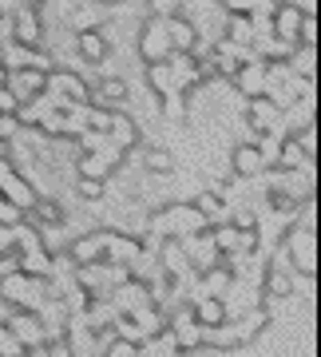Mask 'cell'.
<instances>
[{
    "mask_svg": "<svg viewBox=\"0 0 321 357\" xmlns=\"http://www.w3.org/2000/svg\"><path fill=\"white\" fill-rule=\"evenodd\" d=\"M4 88H8V96L16 100V107H20V103H32L48 91V72H44V68H16V72H8Z\"/></svg>",
    "mask_w": 321,
    "mask_h": 357,
    "instance_id": "obj_1",
    "label": "cell"
},
{
    "mask_svg": "<svg viewBox=\"0 0 321 357\" xmlns=\"http://www.w3.org/2000/svg\"><path fill=\"white\" fill-rule=\"evenodd\" d=\"M40 36H44V24H40L36 8H16L13 13V44H20V48H40Z\"/></svg>",
    "mask_w": 321,
    "mask_h": 357,
    "instance_id": "obj_2",
    "label": "cell"
},
{
    "mask_svg": "<svg viewBox=\"0 0 321 357\" xmlns=\"http://www.w3.org/2000/svg\"><path fill=\"white\" fill-rule=\"evenodd\" d=\"M171 52L175 48H171V36H167V20L159 16L151 28H143V56H147L151 64H163Z\"/></svg>",
    "mask_w": 321,
    "mask_h": 357,
    "instance_id": "obj_3",
    "label": "cell"
},
{
    "mask_svg": "<svg viewBox=\"0 0 321 357\" xmlns=\"http://www.w3.org/2000/svg\"><path fill=\"white\" fill-rule=\"evenodd\" d=\"M302 8L297 4H282V8H274V24H270V32L278 40H285V44H297V28H302Z\"/></svg>",
    "mask_w": 321,
    "mask_h": 357,
    "instance_id": "obj_4",
    "label": "cell"
},
{
    "mask_svg": "<svg viewBox=\"0 0 321 357\" xmlns=\"http://www.w3.org/2000/svg\"><path fill=\"white\" fill-rule=\"evenodd\" d=\"M0 199H4V203H13L16 211H28V206L36 203V195H32V187H28V183H20V178H13L8 175V171H4V167H0Z\"/></svg>",
    "mask_w": 321,
    "mask_h": 357,
    "instance_id": "obj_5",
    "label": "cell"
},
{
    "mask_svg": "<svg viewBox=\"0 0 321 357\" xmlns=\"http://www.w3.org/2000/svg\"><path fill=\"white\" fill-rule=\"evenodd\" d=\"M290 250H294V262L306 274H313V230L309 227H297L294 234H290Z\"/></svg>",
    "mask_w": 321,
    "mask_h": 357,
    "instance_id": "obj_6",
    "label": "cell"
},
{
    "mask_svg": "<svg viewBox=\"0 0 321 357\" xmlns=\"http://www.w3.org/2000/svg\"><path fill=\"white\" fill-rule=\"evenodd\" d=\"M167 36H171V48L175 52H191L194 44H198L194 24L187 20V16H167Z\"/></svg>",
    "mask_w": 321,
    "mask_h": 357,
    "instance_id": "obj_7",
    "label": "cell"
},
{
    "mask_svg": "<svg viewBox=\"0 0 321 357\" xmlns=\"http://www.w3.org/2000/svg\"><path fill=\"white\" fill-rule=\"evenodd\" d=\"M76 48H79V60H88V64H100L103 56H107V40L95 32V28H84L76 36Z\"/></svg>",
    "mask_w": 321,
    "mask_h": 357,
    "instance_id": "obj_8",
    "label": "cell"
},
{
    "mask_svg": "<svg viewBox=\"0 0 321 357\" xmlns=\"http://www.w3.org/2000/svg\"><path fill=\"white\" fill-rule=\"evenodd\" d=\"M234 84L254 100V96H266L270 91V84H266V68L262 64H250V68H238V76H234Z\"/></svg>",
    "mask_w": 321,
    "mask_h": 357,
    "instance_id": "obj_9",
    "label": "cell"
},
{
    "mask_svg": "<svg viewBox=\"0 0 321 357\" xmlns=\"http://www.w3.org/2000/svg\"><path fill=\"white\" fill-rule=\"evenodd\" d=\"M234 171L238 175H258V171H266V159L258 151V143H242V147H234Z\"/></svg>",
    "mask_w": 321,
    "mask_h": 357,
    "instance_id": "obj_10",
    "label": "cell"
},
{
    "mask_svg": "<svg viewBox=\"0 0 321 357\" xmlns=\"http://www.w3.org/2000/svg\"><path fill=\"white\" fill-rule=\"evenodd\" d=\"M107 131H111V139H116L119 151H127V147H135V139H139V131H135V123H131L123 112H111V119H107Z\"/></svg>",
    "mask_w": 321,
    "mask_h": 357,
    "instance_id": "obj_11",
    "label": "cell"
},
{
    "mask_svg": "<svg viewBox=\"0 0 321 357\" xmlns=\"http://www.w3.org/2000/svg\"><path fill=\"white\" fill-rule=\"evenodd\" d=\"M250 123H254V131H274V123H278V103H270L266 96H254V103H250Z\"/></svg>",
    "mask_w": 321,
    "mask_h": 357,
    "instance_id": "obj_12",
    "label": "cell"
},
{
    "mask_svg": "<svg viewBox=\"0 0 321 357\" xmlns=\"http://www.w3.org/2000/svg\"><path fill=\"white\" fill-rule=\"evenodd\" d=\"M8 326H13V337L20 345H36L40 342V318L36 314H16V318H8Z\"/></svg>",
    "mask_w": 321,
    "mask_h": 357,
    "instance_id": "obj_13",
    "label": "cell"
},
{
    "mask_svg": "<svg viewBox=\"0 0 321 357\" xmlns=\"http://www.w3.org/2000/svg\"><path fill=\"white\" fill-rule=\"evenodd\" d=\"M194 314H198V326H203V330H210V326H219V321L226 318V310H222V302L214 294H206L203 302L194 306Z\"/></svg>",
    "mask_w": 321,
    "mask_h": 357,
    "instance_id": "obj_14",
    "label": "cell"
},
{
    "mask_svg": "<svg viewBox=\"0 0 321 357\" xmlns=\"http://www.w3.org/2000/svg\"><path fill=\"white\" fill-rule=\"evenodd\" d=\"M151 88L159 91V96H182V91L175 88V72H171V64H167V60L151 68Z\"/></svg>",
    "mask_w": 321,
    "mask_h": 357,
    "instance_id": "obj_15",
    "label": "cell"
},
{
    "mask_svg": "<svg viewBox=\"0 0 321 357\" xmlns=\"http://www.w3.org/2000/svg\"><path fill=\"white\" fill-rule=\"evenodd\" d=\"M250 36H254V20L242 13L230 16V44H250Z\"/></svg>",
    "mask_w": 321,
    "mask_h": 357,
    "instance_id": "obj_16",
    "label": "cell"
},
{
    "mask_svg": "<svg viewBox=\"0 0 321 357\" xmlns=\"http://www.w3.org/2000/svg\"><path fill=\"white\" fill-rule=\"evenodd\" d=\"M278 159H282L285 171L306 167V151H302V143H297V139H285V147H278Z\"/></svg>",
    "mask_w": 321,
    "mask_h": 357,
    "instance_id": "obj_17",
    "label": "cell"
},
{
    "mask_svg": "<svg viewBox=\"0 0 321 357\" xmlns=\"http://www.w3.org/2000/svg\"><path fill=\"white\" fill-rule=\"evenodd\" d=\"M100 96H103L107 103H119V100H127V84H123L119 76H107V79L100 84Z\"/></svg>",
    "mask_w": 321,
    "mask_h": 357,
    "instance_id": "obj_18",
    "label": "cell"
},
{
    "mask_svg": "<svg viewBox=\"0 0 321 357\" xmlns=\"http://www.w3.org/2000/svg\"><path fill=\"white\" fill-rule=\"evenodd\" d=\"M28 211H36V218H44V222H52V227H56V222H64V211L52 203V199H36Z\"/></svg>",
    "mask_w": 321,
    "mask_h": 357,
    "instance_id": "obj_19",
    "label": "cell"
},
{
    "mask_svg": "<svg viewBox=\"0 0 321 357\" xmlns=\"http://www.w3.org/2000/svg\"><path fill=\"white\" fill-rule=\"evenodd\" d=\"M290 290H294L290 274H282V270H270V278H266V294H270V298H285Z\"/></svg>",
    "mask_w": 321,
    "mask_h": 357,
    "instance_id": "obj_20",
    "label": "cell"
},
{
    "mask_svg": "<svg viewBox=\"0 0 321 357\" xmlns=\"http://www.w3.org/2000/svg\"><path fill=\"white\" fill-rule=\"evenodd\" d=\"M175 342H179L182 349H194V345L203 342V326H198V321H191V326H182V330L175 333Z\"/></svg>",
    "mask_w": 321,
    "mask_h": 357,
    "instance_id": "obj_21",
    "label": "cell"
},
{
    "mask_svg": "<svg viewBox=\"0 0 321 357\" xmlns=\"http://www.w3.org/2000/svg\"><path fill=\"white\" fill-rule=\"evenodd\" d=\"M297 44H309V48H318V16H302V28H297Z\"/></svg>",
    "mask_w": 321,
    "mask_h": 357,
    "instance_id": "obj_22",
    "label": "cell"
},
{
    "mask_svg": "<svg viewBox=\"0 0 321 357\" xmlns=\"http://www.w3.org/2000/svg\"><path fill=\"white\" fill-rule=\"evenodd\" d=\"M143 163H147V171H155V175H167L171 171V155L167 151H147L143 155Z\"/></svg>",
    "mask_w": 321,
    "mask_h": 357,
    "instance_id": "obj_23",
    "label": "cell"
},
{
    "mask_svg": "<svg viewBox=\"0 0 321 357\" xmlns=\"http://www.w3.org/2000/svg\"><path fill=\"white\" fill-rule=\"evenodd\" d=\"M147 8H151L155 16H163V20H167V16H179L182 13V0H147Z\"/></svg>",
    "mask_w": 321,
    "mask_h": 357,
    "instance_id": "obj_24",
    "label": "cell"
},
{
    "mask_svg": "<svg viewBox=\"0 0 321 357\" xmlns=\"http://www.w3.org/2000/svg\"><path fill=\"white\" fill-rule=\"evenodd\" d=\"M79 195L95 203V199L103 195V178H95V175H84V178H79Z\"/></svg>",
    "mask_w": 321,
    "mask_h": 357,
    "instance_id": "obj_25",
    "label": "cell"
},
{
    "mask_svg": "<svg viewBox=\"0 0 321 357\" xmlns=\"http://www.w3.org/2000/svg\"><path fill=\"white\" fill-rule=\"evenodd\" d=\"M16 128H20V119H16V112H0V143H8L16 135Z\"/></svg>",
    "mask_w": 321,
    "mask_h": 357,
    "instance_id": "obj_26",
    "label": "cell"
},
{
    "mask_svg": "<svg viewBox=\"0 0 321 357\" xmlns=\"http://www.w3.org/2000/svg\"><path fill=\"white\" fill-rule=\"evenodd\" d=\"M226 282H230V274H226V270H214V274H206V294H214V298H219V294L226 290Z\"/></svg>",
    "mask_w": 321,
    "mask_h": 357,
    "instance_id": "obj_27",
    "label": "cell"
},
{
    "mask_svg": "<svg viewBox=\"0 0 321 357\" xmlns=\"http://www.w3.org/2000/svg\"><path fill=\"white\" fill-rule=\"evenodd\" d=\"M254 222H258L254 211H246V206H242V211H234V227H238V230H254Z\"/></svg>",
    "mask_w": 321,
    "mask_h": 357,
    "instance_id": "obj_28",
    "label": "cell"
},
{
    "mask_svg": "<svg viewBox=\"0 0 321 357\" xmlns=\"http://www.w3.org/2000/svg\"><path fill=\"white\" fill-rule=\"evenodd\" d=\"M107 357H135V345L119 342V345H111V349H107Z\"/></svg>",
    "mask_w": 321,
    "mask_h": 357,
    "instance_id": "obj_29",
    "label": "cell"
},
{
    "mask_svg": "<svg viewBox=\"0 0 321 357\" xmlns=\"http://www.w3.org/2000/svg\"><path fill=\"white\" fill-rule=\"evenodd\" d=\"M4 79H8V64L0 60V88H4Z\"/></svg>",
    "mask_w": 321,
    "mask_h": 357,
    "instance_id": "obj_30",
    "label": "cell"
},
{
    "mask_svg": "<svg viewBox=\"0 0 321 357\" xmlns=\"http://www.w3.org/2000/svg\"><path fill=\"white\" fill-rule=\"evenodd\" d=\"M16 4H20V8H36L40 0H16Z\"/></svg>",
    "mask_w": 321,
    "mask_h": 357,
    "instance_id": "obj_31",
    "label": "cell"
},
{
    "mask_svg": "<svg viewBox=\"0 0 321 357\" xmlns=\"http://www.w3.org/2000/svg\"><path fill=\"white\" fill-rule=\"evenodd\" d=\"M103 4H119V0H103Z\"/></svg>",
    "mask_w": 321,
    "mask_h": 357,
    "instance_id": "obj_32",
    "label": "cell"
},
{
    "mask_svg": "<svg viewBox=\"0 0 321 357\" xmlns=\"http://www.w3.org/2000/svg\"><path fill=\"white\" fill-rule=\"evenodd\" d=\"M0 151H4V143H0Z\"/></svg>",
    "mask_w": 321,
    "mask_h": 357,
    "instance_id": "obj_33",
    "label": "cell"
}]
</instances>
